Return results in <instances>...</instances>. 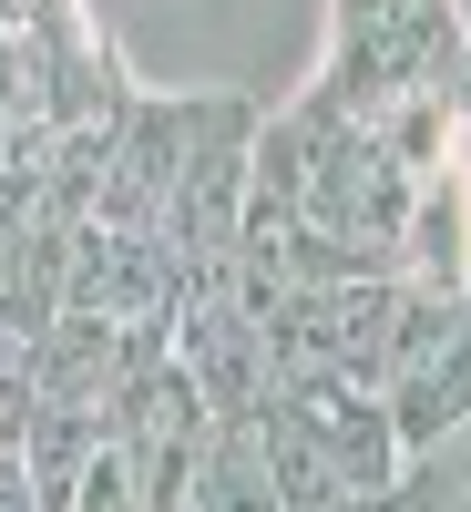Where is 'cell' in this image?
Masks as SVG:
<instances>
[{
    "instance_id": "3957f363",
    "label": "cell",
    "mask_w": 471,
    "mask_h": 512,
    "mask_svg": "<svg viewBox=\"0 0 471 512\" xmlns=\"http://www.w3.org/2000/svg\"><path fill=\"white\" fill-rule=\"evenodd\" d=\"M297 431L318 441V461L338 472V492L349 502H379L410 482V451L390 431V410H379V390H349V379H297V390H267Z\"/></svg>"
},
{
    "instance_id": "6da1fadb",
    "label": "cell",
    "mask_w": 471,
    "mask_h": 512,
    "mask_svg": "<svg viewBox=\"0 0 471 512\" xmlns=\"http://www.w3.org/2000/svg\"><path fill=\"white\" fill-rule=\"evenodd\" d=\"M400 93H471V11L461 0H338L328 62L297 82V103L359 134Z\"/></svg>"
},
{
    "instance_id": "5b68a950",
    "label": "cell",
    "mask_w": 471,
    "mask_h": 512,
    "mask_svg": "<svg viewBox=\"0 0 471 512\" xmlns=\"http://www.w3.org/2000/svg\"><path fill=\"white\" fill-rule=\"evenodd\" d=\"M205 512H287L267 472V400L205 420Z\"/></svg>"
},
{
    "instance_id": "7a4b0ae2",
    "label": "cell",
    "mask_w": 471,
    "mask_h": 512,
    "mask_svg": "<svg viewBox=\"0 0 471 512\" xmlns=\"http://www.w3.org/2000/svg\"><path fill=\"white\" fill-rule=\"evenodd\" d=\"M379 410L410 461H431L451 431H471V287L431 297L400 277V308H390V369H379Z\"/></svg>"
},
{
    "instance_id": "8992f818",
    "label": "cell",
    "mask_w": 471,
    "mask_h": 512,
    "mask_svg": "<svg viewBox=\"0 0 471 512\" xmlns=\"http://www.w3.org/2000/svg\"><path fill=\"white\" fill-rule=\"evenodd\" d=\"M62 512H144V492H134V461H123V441L103 431V451L82 461V482H72V502Z\"/></svg>"
},
{
    "instance_id": "277c9868",
    "label": "cell",
    "mask_w": 471,
    "mask_h": 512,
    "mask_svg": "<svg viewBox=\"0 0 471 512\" xmlns=\"http://www.w3.org/2000/svg\"><path fill=\"white\" fill-rule=\"evenodd\" d=\"M400 277L431 287V297H461L471 287V154L431 164L410 185V216H400Z\"/></svg>"
}]
</instances>
